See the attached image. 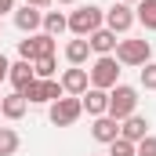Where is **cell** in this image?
Here are the masks:
<instances>
[{
    "label": "cell",
    "mask_w": 156,
    "mask_h": 156,
    "mask_svg": "<svg viewBox=\"0 0 156 156\" xmlns=\"http://www.w3.org/2000/svg\"><path fill=\"white\" fill-rule=\"evenodd\" d=\"M66 18H69V33H73V37H91L94 29L105 26V11L94 7V4H80L76 11L66 15Z\"/></svg>",
    "instance_id": "1"
},
{
    "label": "cell",
    "mask_w": 156,
    "mask_h": 156,
    "mask_svg": "<svg viewBox=\"0 0 156 156\" xmlns=\"http://www.w3.org/2000/svg\"><path fill=\"white\" fill-rule=\"evenodd\" d=\"M87 76H91V87H98V91H113L120 83V62L113 55H98L94 58V66L87 69Z\"/></svg>",
    "instance_id": "2"
},
{
    "label": "cell",
    "mask_w": 156,
    "mask_h": 156,
    "mask_svg": "<svg viewBox=\"0 0 156 156\" xmlns=\"http://www.w3.org/2000/svg\"><path fill=\"white\" fill-rule=\"evenodd\" d=\"M134 109H138V91H134L131 83H116V87L109 91V113H105V116L127 120V116H134Z\"/></svg>",
    "instance_id": "3"
},
{
    "label": "cell",
    "mask_w": 156,
    "mask_h": 156,
    "mask_svg": "<svg viewBox=\"0 0 156 156\" xmlns=\"http://www.w3.org/2000/svg\"><path fill=\"white\" fill-rule=\"evenodd\" d=\"M149 55H153V44L149 40H120L116 51H113V58H116L120 66H145Z\"/></svg>",
    "instance_id": "4"
},
{
    "label": "cell",
    "mask_w": 156,
    "mask_h": 156,
    "mask_svg": "<svg viewBox=\"0 0 156 156\" xmlns=\"http://www.w3.org/2000/svg\"><path fill=\"white\" fill-rule=\"evenodd\" d=\"M26 102H33V105H51V102H58L66 91H62V83L58 80H33L26 91H18Z\"/></svg>",
    "instance_id": "5"
},
{
    "label": "cell",
    "mask_w": 156,
    "mask_h": 156,
    "mask_svg": "<svg viewBox=\"0 0 156 156\" xmlns=\"http://www.w3.org/2000/svg\"><path fill=\"white\" fill-rule=\"evenodd\" d=\"M80 113H83V105H80V98H73V94H62L58 102H51V123L55 127H73L80 120Z\"/></svg>",
    "instance_id": "6"
},
{
    "label": "cell",
    "mask_w": 156,
    "mask_h": 156,
    "mask_svg": "<svg viewBox=\"0 0 156 156\" xmlns=\"http://www.w3.org/2000/svg\"><path fill=\"white\" fill-rule=\"evenodd\" d=\"M18 55H22V62H37V58H44V55H55V37L33 33V37L18 40Z\"/></svg>",
    "instance_id": "7"
},
{
    "label": "cell",
    "mask_w": 156,
    "mask_h": 156,
    "mask_svg": "<svg viewBox=\"0 0 156 156\" xmlns=\"http://www.w3.org/2000/svg\"><path fill=\"white\" fill-rule=\"evenodd\" d=\"M58 83H62V91H66V94L80 98V94L91 87V76H87V69H83V66H69V69L62 73V80H58Z\"/></svg>",
    "instance_id": "8"
},
{
    "label": "cell",
    "mask_w": 156,
    "mask_h": 156,
    "mask_svg": "<svg viewBox=\"0 0 156 156\" xmlns=\"http://www.w3.org/2000/svg\"><path fill=\"white\" fill-rule=\"evenodd\" d=\"M134 26V11H131V4H113L109 11H105V29H113V33H127Z\"/></svg>",
    "instance_id": "9"
},
{
    "label": "cell",
    "mask_w": 156,
    "mask_h": 156,
    "mask_svg": "<svg viewBox=\"0 0 156 156\" xmlns=\"http://www.w3.org/2000/svg\"><path fill=\"white\" fill-rule=\"evenodd\" d=\"M15 26L22 29V33H37L40 26H44V11L40 7H33V4H22V7H15Z\"/></svg>",
    "instance_id": "10"
},
{
    "label": "cell",
    "mask_w": 156,
    "mask_h": 156,
    "mask_svg": "<svg viewBox=\"0 0 156 156\" xmlns=\"http://www.w3.org/2000/svg\"><path fill=\"white\" fill-rule=\"evenodd\" d=\"M80 105H83V113H91V116H105V113H109V91L87 87V91L80 94Z\"/></svg>",
    "instance_id": "11"
},
{
    "label": "cell",
    "mask_w": 156,
    "mask_h": 156,
    "mask_svg": "<svg viewBox=\"0 0 156 156\" xmlns=\"http://www.w3.org/2000/svg\"><path fill=\"white\" fill-rule=\"evenodd\" d=\"M91 138L102 142V145L116 142V138H120V120H113V116H94V123H91Z\"/></svg>",
    "instance_id": "12"
},
{
    "label": "cell",
    "mask_w": 156,
    "mask_h": 156,
    "mask_svg": "<svg viewBox=\"0 0 156 156\" xmlns=\"http://www.w3.org/2000/svg\"><path fill=\"white\" fill-rule=\"evenodd\" d=\"M145 134H149V120H145V116H138V113H134V116L120 120V138H127V142H134V145H138Z\"/></svg>",
    "instance_id": "13"
},
{
    "label": "cell",
    "mask_w": 156,
    "mask_h": 156,
    "mask_svg": "<svg viewBox=\"0 0 156 156\" xmlns=\"http://www.w3.org/2000/svg\"><path fill=\"white\" fill-rule=\"evenodd\" d=\"M87 44H91V51H94V55H113L120 40H116L113 29H105V26H102V29H94V33L87 37Z\"/></svg>",
    "instance_id": "14"
},
{
    "label": "cell",
    "mask_w": 156,
    "mask_h": 156,
    "mask_svg": "<svg viewBox=\"0 0 156 156\" xmlns=\"http://www.w3.org/2000/svg\"><path fill=\"white\" fill-rule=\"evenodd\" d=\"M7 80L15 83V91H26V87L37 80V73H33V62H15V66L7 69Z\"/></svg>",
    "instance_id": "15"
},
{
    "label": "cell",
    "mask_w": 156,
    "mask_h": 156,
    "mask_svg": "<svg viewBox=\"0 0 156 156\" xmlns=\"http://www.w3.org/2000/svg\"><path fill=\"white\" fill-rule=\"evenodd\" d=\"M26 109H29V102H26L18 91H11L7 98H0V113H4L7 120H22V116H26Z\"/></svg>",
    "instance_id": "16"
},
{
    "label": "cell",
    "mask_w": 156,
    "mask_h": 156,
    "mask_svg": "<svg viewBox=\"0 0 156 156\" xmlns=\"http://www.w3.org/2000/svg\"><path fill=\"white\" fill-rule=\"evenodd\" d=\"M87 58H91V44H87V37H76V40L66 44V62H69V66H83Z\"/></svg>",
    "instance_id": "17"
},
{
    "label": "cell",
    "mask_w": 156,
    "mask_h": 156,
    "mask_svg": "<svg viewBox=\"0 0 156 156\" xmlns=\"http://www.w3.org/2000/svg\"><path fill=\"white\" fill-rule=\"evenodd\" d=\"M134 22H142L145 33H156V0H138V7H134Z\"/></svg>",
    "instance_id": "18"
},
{
    "label": "cell",
    "mask_w": 156,
    "mask_h": 156,
    "mask_svg": "<svg viewBox=\"0 0 156 156\" xmlns=\"http://www.w3.org/2000/svg\"><path fill=\"white\" fill-rule=\"evenodd\" d=\"M69 29V18L62 15V11H44V33L47 37H58V33H66Z\"/></svg>",
    "instance_id": "19"
},
{
    "label": "cell",
    "mask_w": 156,
    "mask_h": 156,
    "mask_svg": "<svg viewBox=\"0 0 156 156\" xmlns=\"http://www.w3.org/2000/svg\"><path fill=\"white\" fill-rule=\"evenodd\" d=\"M18 145H22L18 131H15V127H0V156H15Z\"/></svg>",
    "instance_id": "20"
},
{
    "label": "cell",
    "mask_w": 156,
    "mask_h": 156,
    "mask_svg": "<svg viewBox=\"0 0 156 156\" xmlns=\"http://www.w3.org/2000/svg\"><path fill=\"white\" fill-rule=\"evenodd\" d=\"M33 73H37V80H55V55L37 58V62H33Z\"/></svg>",
    "instance_id": "21"
},
{
    "label": "cell",
    "mask_w": 156,
    "mask_h": 156,
    "mask_svg": "<svg viewBox=\"0 0 156 156\" xmlns=\"http://www.w3.org/2000/svg\"><path fill=\"white\" fill-rule=\"evenodd\" d=\"M105 156H134V142L116 138V142H109V153H105Z\"/></svg>",
    "instance_id": "22"
},
{
    "label": "cell",
    "mask_w": 156,
    "mask_h": 156,
    "mask_svg": "<svg viewBox=\"0 0 156 156\" xmlns=\"http://www.w3.org/2000/svg\"><path fill=\"white\" fill-rule=\"evenodd\" d=\"M142 87L145 91H156V62H145L142 66Z\"/></svg>",
    "instance_id": "23"
},
{
    "label": "cell",
    "mask_w": 156,
    "mask_h": 156,
    "mask_svg": "<svg viewBox=\"0 0 156 156\" xmlns=\"http://www.w3.org/2000/svg\"><path fill=\"white\" fill-rule=\"evenodd\" d=\"M134 156H156V134H145V138L134 145Z\"/></svg>",
    "instance_id": "24"
},
{
    "label": "cell",
    "mask_w": 156,
    "mask_h": 156,
    "mask_svg": "<svg viewBox=\"0 0 156 156\" xmlns=\"http://www.w3.org/2000/svg\"><path fill=\"white\" fill-rule=\"evenodd\" d=\"M7 11H15V0H0V18H4Z\"/></svg>",
    "instance_id": "25"
},
{
    "label": "cell",
    "mask_w": 156,
    "mask_h": 156,
    "mask_svg": "<svg viewBox=\"0 0 156 156\" xmlns=\"http://www.w3.org/2000/svg\"><path fill=\"white\" fill-rule=\"evenodd\" d=\"M7 69H11V62H7V58H4V55H0V80L7 76Z\"/></svg>",
    "instance_id": "26"
},
{
    "label": "cell",
    "mask_w": 156,
    "mask_h": 156,
    "mask_svg": "<svg viewBox=\"0 0 156 156\" xmlns=\"http://www.w3.org/2000/svg\"><path fill=\"white\" fill-rule=\"evenodd\" d=\"M22 4H33V7H47V4H55V0H22Z\"/></svg>",
    "instance_id": "27"
},
{
    "label": "cell",
    "mask_w": 156,
    "mask_h": 156,
    "mask_svg": "<svg viewBox=\"0 0 156 156\" xmlns=\"http://www.w3.org/2000/svg\"><path fill=\"white\" fill-rule=\"evenodd\" d=\"M58 4H76V0H58Z\"/></svg>",
    "instance_id": "28"
},
{
    "label": "cell",
    "mask_w": 156,
    "mask_h": 156,
    "mask_svg": "<svg viewBox=\"0 0 156 156\" xmlns=\"http://www.w3.org/2000/svg\"><path fill=\"white\" fill-rule=\"evenodd\" d=\"M120 4H138V0H120Z\"/></svg>",
    "instance_id": "29"
},
{
    "label": "cell",
    "mask_w": 156,
    "mask_h": 156,
    "mask_svg": "<svg viewBox=\"0 0 156 156\" xmlns=\"http://www.w3.org/2000/svg\"><path fill=\"white\" fill-rule=\"evenodd\" d=\"M0 33H4V26H0Z\"/></svg>",
    "instance_id": "30"
}]
</instances>
